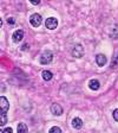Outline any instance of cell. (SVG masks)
<instances>
[{
  "label": "cell",
  "mask_w": 118,
  "mask_h": 133,
  "mask_svg": "<svg viewBox=\"0 0 118 133\" xmlns=\"http://www.w3.org/2000/svg\"><path fill=\"white\" fill-rule=\"evenodd\" d=\"M49 133H63V132H61V130L58 126H53V127L50 128Z\"/></svg>",
  "instance_id": "5bb4252c"
},
{
  "label": "cell",
  "mask_w": 118,
  "mask_h": 133,
  "mask_svg": "<svg viewBox=\"0 0 118 133\" xmlns=\"http://www.w3.org/2000/svg\"><path fill=\"white\" fill-rule=\"evenodd\" d=\"M8 108H10V103H8L7 99L5 96H0V109L3 113H7Z\"/></svg>",
  "instance_id": "5b68a950"
},
{
  "label": "cell",
  "mask_w": 118,
  "mask_h": 133,
  "mask_svg": "<svg viewBox=\"0 0 118 133\" xmlns=\"http://www.w3.org/2000/svg\"><path fill=\"white\" fill-rule=\"evenodd\" d=\"M7 22H8V24H11V25H13L14 23H15V19H14L13 17H10V18H8L7 19Z\"/></svg>",
  "instance_id": "e0dca14e"
},
{
  "label": "cell",
  "mask_w": 118,
  "mask_h": 133,
  "mask_svg": "<svg viewBox=\"0 0 118 133\" xmlns=\"http://www.w3.org/2000/svg\"><path fill=\"white\" fill-rule=\"evenodd\" d=\"M112 115H113V119H115L116 121H118V108L113 111V114H112Z\"/></svg>",
  "instance_id": "2e32d148"
},
{
  "label": "cell",
  "mask_w": 118,
  "mask_h": 133,
  "mask_svg": "<svg viewBox=\"0 0 118 133\" xmlns=\"http://www.w3.org/2000/svg\"><path fill=\"white\" fill-rule=\"evenodd\" d=\"M72 127L76 128V130H80L83 127V120L80 118H74L72 120Z\"/></svg>",
  "instance_id": "9c48e42d"
},
{
  "label": "cell",
  "mask_w": 118,
  "mask_h": 133,
  "mask_svg": "<svg viewBox=\"0 0 118 133\" xmlns=\"http://www.w3.org/2000/svg\"><path fill=\"white\" fill-rule=\"evenodd\" d=\"M83 55H84V48L79 44L76 45L73 48V50H72V56L76 58H80V57H83Z\"/></svg>",
  "instance_id": "277c9868"
},
{
  "label": "cell",
  "mask_w": 118,
  "mask_h": 133,
  "mask_svg": "<svg viewBox=\"0 0 118 133\" xmlns=\"http://www.w3.org/2000/svg\"><path fill=\"white\" fill-rule=\"evenodd\" d=\"M45 26H46L49 30H54L58 26V20L56 19V18H53V17L47 18V19L45 20Z\"/></svg>",
  "instance_id": "3957f363"
},
{
  "label": "cell",
  "mask_w": 118,
  "mask_h": 133,
  "mask_svg": "<svg viewBox=\"0 0 118 133\" xmlns=\"http://www.w3.org/2000/svg\"><path fill=\"white\" fill-rule=\"evenodd\" d=\"M30 1L32 5H38V4L40 3V0H30Z\"/></svg>",
  "instance_id": "ac0fdd59"
},
{
  "label": "cell",
  "mask_w": 118,
  "mask_h": 133,
  "mask_svg": "<svg viewBox=\"0 0 118 133\" xmlns=\"http://www.w3.org/2000/svg\"><path fill=\"white\" fill-rule=\"evenodd\" d=\"M17 132L18 133H27L28 128H27V126H26L24 122H20V124L18 125V127H17Z\"/></svg>",
  "instance_id": "30bf717a"
},
{
  "label": "cell",
  "mask_w": 118,
  "mask_h": 133,
  "mask_svg": "<svg viewBox=\"0 0 118 133\" xmlns=\"http://www.w3.org/2000/svg\"><path fill=\"white\" fill-rule=\"evenodd\" d=\"M53 59V54L52 51H50V50H45L44 52L40 55V59H39V62H40L41 64H49L51 63Z\"/></svg>",
  "instance_id": "6da1fadb"
},
{
  "label": "cell",
  "mask_w": 118,
  "mask_h": 133,
  "mask_svg": "<svg viewBox=\"0 0 118 133\" xmlns=\"http://www.w3.org/2000/svg\"><path fill=\"white\" fill-rule=\"evenodd\" d=\"M41 76H43V78H44L45 81H50L51 78L53 77V75L51 71H49V70H44V71L41 72Z\"/></svg>",
  "instance_id": "7c38bea8"
},
{
  "label": "cell",
  "mask_w": 118,
  "mask_h": 133,
  "mask_svg": "<svg viewBox=\"0 0 118 133\" xmlns=\"http://www.w3.org/2000/svg\"><path fill=\"white\" fill-rule=\"evenodd\" d=\"M41 20H43L41 19V16L38 13H33L32 16L30 17V23L33 28H38L39 25L41 24Z\"/></svg>",
  "instance_id": "7a4b0ae2"
},
{
  "label": "cell",
  "mask_w": 118,
  "mask_h": 133,
  "mask_svg": "<svg viewBox=\"0 0 118 133\" xmlns=\"http://www.w3.org/2000/svg\"><path fill=\"white\" fill-rule=\"evenodd\" d=\"M51 112H52V114L59 116L63 114V107H61L59 103H52V106H51Z\"/></svg>",
  "instance_id": "8992f818"
},
{
  "label": "cell",
  "mask_w": 118,
  "mask_h": 133,
  "mask_svg": "<svg viewBox=\"0 0 118 133\" xmlns=\"http://www.w3.org/2000/svg\"><path fill=\"white\" fill-rule=\"evenodd\" d=\"M6 124H7V115H6V113L0 112V126L3 127Z\"/></svg>",
  "instance_id": "4fadbf2b"
},
{
  "label": "cell",
  "mask_w": 118,
  "mask_h": 133,
  "mask_svg": "<svg viewBox=\"0 0 118 133\" xmlns=\"http://www.w3.org/2000/svg\"><path fill=\"white\" fill-rule=\"evenodd\" d=\"M89 87H90L92 90H97V89L100 87V84H99V82L97 80H91L90 82H89Z\"/></svg>",
  "instance_id": "8fae6325"
},
{
  "label": "cell",
  "mask_w": 118,
  "mask_h": 133,
  "mask_svg": "<svg viewBox=\"0 0 118 133\" xmlns=\"http://www.w3.org/2000/svg\"><path fill=\"white\" fill-rule=\"evenodd\" d=\"M22 38H24V31L22 30H17L12 36V39H13L14 43H19Z\"/></svg>",
  "instance_id": "52a82bcc"
},
{
  "label": "cell",
  "mask_w": 118,
  "mask_h": 133,
  "mask_svg": "<svg viewBox=\"0 0 118 133\" xmlns=\"http://www.w3.org/2000/svg\"><path fill=\"white\" fill-rule=\"evenodd\" d=\"M12 132H13V130H12L11 127H7V128L1 130V132H0V133H12Z\"/></svg>",
  "instance_id": "9a60e30c"
},
{
  "label": "cell",
  "mask_w": 118,
  "mask_h": 133,
  "mask_svg": "<svg viewBox=\"0 0 118 133\" xmlns=\"http://www.w3.org/2000/svg\"><path fill=\"white\" fill-rule=\"evenodd\" d=\"M27 48H28V45H27V44H25V45H22L21 50H24V51H25V50H27Z\"/></svg>",
  "instance_id": "d6986e66"
},
{
  "label": "cell",
  "mask_w": 118,
  "mask_h": 133,
  "mask_svg": "<svg viewBox=\"0 0 118 133\" xmlns=\"http://www.w3.org/2000/svg\"><path fill=\"white\" fill-rule=\"evenodd\" d=\"M96 62H97V64H98L99 66H104L105 64H106V62H107L106 56L103 55V54H99V55H97Z\"/></svg>",
  "instance_id": "ba28073f"
}]
</instances>
